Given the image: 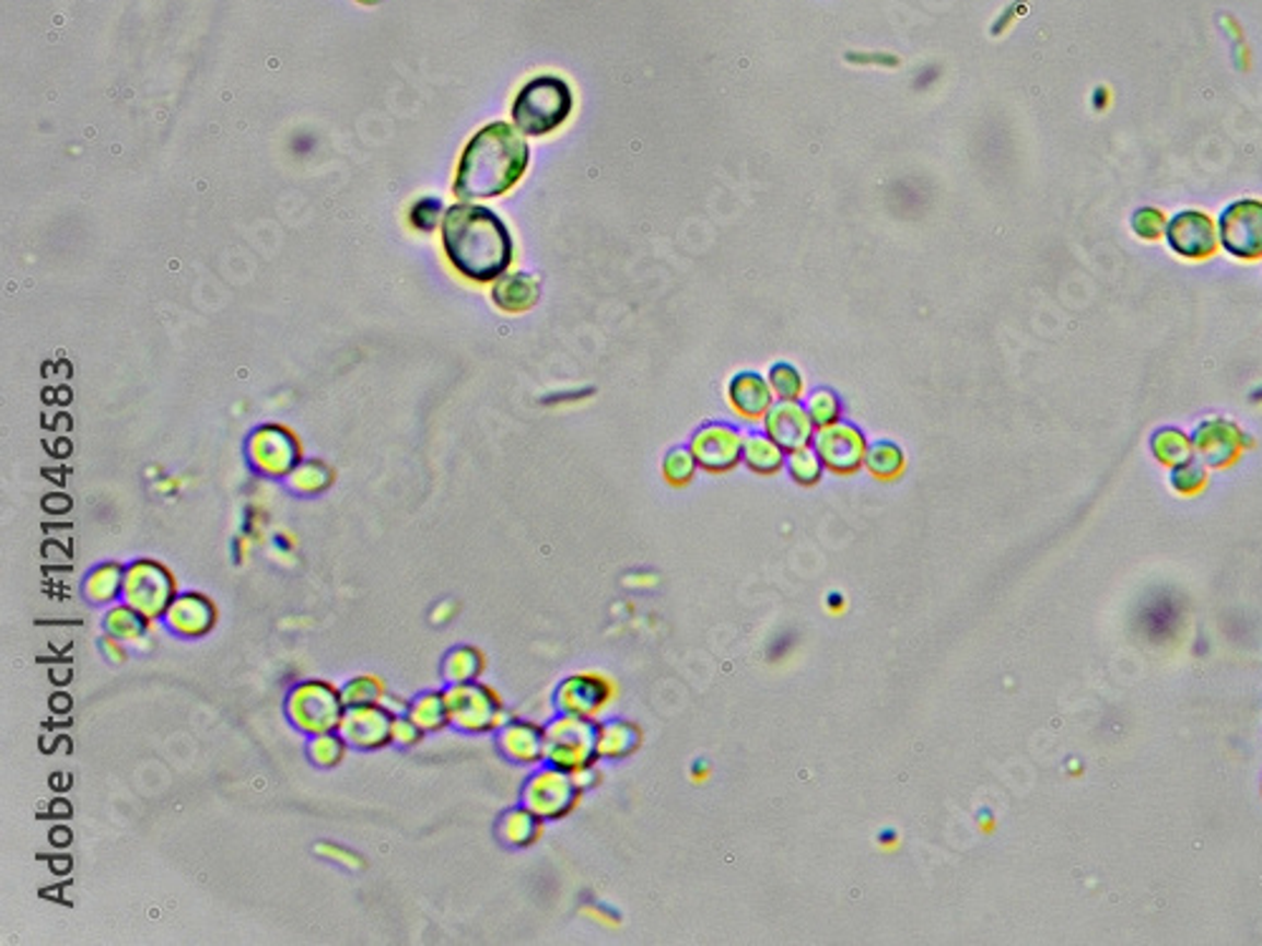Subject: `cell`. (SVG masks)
<instances>
[{
  "instance_id": "cell-47",
  "label": "cell",
  "mask_w": 1262,
  "mask_h": 946,
  "mask_svg": "<svg viewBox=\"0 0 1262 946\" xmlns=\"http://www.w3.org/2000/svg\"><path fill=\"white\" fill-rule=\"evenodd\" d=\"M455 614H457L455 600H440V604L430 611V623H434V627H442V623L453 621Z\"/></svg>"
},
{
  "instance_id": "cell-48",
  "label": "cell",
  "mask_w": 1262,
  "mask_h": 946,
  "mask_svg": "<svg viewBox=\"0 0 1262 946\" xmlns=\"http://www.w3.org/2000/svg\"><path fill=\"white\" fill-rule=\"evenodd\" d=\"M624 583L629 588H639V591H650L659 583V579L654 573H631L624 579Z\"/></svg>"
},
{
  "instance_id": "cell-21",
  "label": "cell",
  "mask_w": 1262,
  "mask_h": 946,
  "mask_svg": "<svg viewBox=\"0 0 1262 946\" xmlns=\"http://www.w3.org/2000/svg\"><path fill=\"white\" fill-rule=\"evenodd\" d=\"M157 623L162 621L144 619L142 614L135 611L132 606H127L125 600L106 608L102 619L104 633H112V636L125 641L129 649H139V652H144V649L150 646L152 636L157 633Z\"/></svg>"
},
{
  "instance_id": "cell-28",
  "label": "cell",
  "mask_w": 1262,
  "mask_h": 946,
  "mask_svg": "<svg viewBox=\"0 0 1262 946\" xmlns=\"http://www.w3.org/2000/svg\"><path fill=\"white\" fill-rule=\"evenodd\" d=\"M1149 449L1152 457L1157 459L1161 467H1167V470L1190 463L1194 457L1192 434L1179 430V427H1161V430L1154 432L1149 440Z\"/></svg>"
},
{
  "instance_id": "cell-55",
  "label": "cell",
  "mask_w": 1262,
  "mask_h": 946,
  "mask_svg": "<svg viewBox=\"0 0 1262 946\" xmlns=\"http://www.w3.org/2000/svg\"><path fill=\"white\" fill-rule=\"evenodd\" d=\"M1106 104H1109V89H1096L1094 106L1096 109H1106Z\"/></svg>"
},
{
  "instance_id": "cell-1",
  "label": "cell",
  "mask_w": 1262,
  "mask_h": 946,
  "mask_svg": "<svg viewBox=\"0 0 1262 946\" xmlns=\"http://www.w3.org/2000/svg\"><path fill=\"white\" fill-rule=\"evenodd\" d=\"M447 260L467 281H498L513 262V237L493 210L460 202L442 218Z\"/></svg>"
},
{
  "instance_id": "cell-39",
  "label": "cell",
  "mask_w": 1262,
  "mask_h": 946,
  "mask_svg": "<svg viewBox=\"0 0 1262 946\" xmlns=\"http://www.w3.org/2000/svg\"><path fill=\"white\" fill-rule=\"evenodd\" d=\"M1131 230H1134L1136 237H1142V241H1159L1164 237V227H1167V218H1164V212L1152 208V205H1146V208H1136L1131 212Z\"/></svg>"
},
{
  "instance_id": "cell-52",
  "label": "cell",
  "mask_w": 1262,
  "mask_h": 946,
  "mask_svg": "<svg viewBox=\"0 0 1262 946\" xmlns=\"http://www.w3.org/2000/svg\"><path fill=\"white\" fill-rule=\"evenodd\" d=\"M876 841H879L881 851H897L901 845V838H899V833H895V830H884V833H879Z\"/></svg>"
},
{
  "instance_id": "cell-45",
  "label": "cell",
  "mask_w": 1262,
  "mask_h": 946,
  "mask_svg": "<svg viewBox=\"0 0 1262 946\" xmlns=\"http://www.w3.org/2000/svg\"><path fill=\"white\" fill-rule=\"evenodd\" d=\"M581 914L598 921V924H604V926H619V924H621V919H619L617 911L606 909V907H598V903H596V907H594V903H586V907H581Z\"/></svg>"
},
{
  "instance_id": "cell-32",
  "label": "cell",
  "mask_w": 1262,
  "mask_h": 946,
  "mask_svg": "<svg viewBox=\"0 0 1262 946\" xmlns=\"http://www.w3.org/2000/svg\"><path fill=\"white\" fill-rule=\"evenodd\" d=\"M351 747L347 745V739L339 735V729H331V732H322V735H314L308 737L306 743V755L308 760L316 764V768L322 770H331V768H339L343 762V757Z\"/></svg>"
},
{
  "instance_id": "cell-7",
  "label": "cell",
  "mask_w": 1262,
  "mask_h": 946,
  "mask_svg": "<svg viewBox=\"0 0 1262 946\" xmlns=\"http://www.w3.org/2000/svg\"><path fill=\"white\" fill-rule=\"evenodd\" d=\"M581 797H584V790L576 785L571 772L548 762L533 768L521 787V805H526L546 822L563 820L576 813Z\"/></svg>"
},
{
  "instance_id": "cell-40",
  "label": "cell",
  "mask_w": 1262,
  "mask_h": 946,
  "mask_svg": "<svg viewBox=\"0 0 1262 946\" xmlns=\"http://www.w3.org/2000/svg\"><path fill=\"white\" fill-rule=\"evenodd\" d=\"M422 737L424 732L417 727L407 714H395V722H392V745L401 747V750H412V747L422 743Z\"/></svg>"
},
{
  "instance_id": "cell-36",
  "label": "cell",
  "mask_w": 1262,
  "mask_h": 946,
  "mask_svg": "<svg viewBox=\"0 0 1262 946\" xmlns=\"http://www.w3.org/2000/svg\"><path fill=\"white\" fill-rule=\"evenodd\" d=\"M698 459H694L690 447H675L669 449L665 459H662V477L669 488H687L698 477Z\"/></svg>"
},
{
  "instance_id": "cell-26",
  "label": "cell",
  "mask_w": 1262,
  "mask_h": 946,
  "mask_svg": "<svg viewBox=\"0 0 1262 946\" xmlns=\"http://www.w3.org/2000/svg\"><path fill=\"white\" fill-rule=\"evenodd\" d=\"M540 299V285L528 273L500 276L493 285V303L507 314H523L533 308Z\"/></svg>"
},
{
  "instance_id": "cell-56",
  "label": "cell",
  "mask_w": 1262,
  "mask_h": 946,
  "mask_svg": "<svg viewBox=\"0 0 1262 946\" xmlns=\"http://www.w3.org/2000/svg\"><path fill=\"white\" fill-rule=\"evenodd\" d=\"M245 553H248V538H237V542H235V558H237V561H245Z\"/></svg>"
},
{
  "instance_id": "cell-35",
  "label": "cell",
  "mask_w": 1262,
  "mask_h": 946,
  "mask_svg": "<svg viewBox=\"0 0 1262 946\" xmlns=\"http://www.w3.org/2000/svg\"><path fill=\"white\" fill-rule=\"evenodd\" d=\"M387 692L389 685L379 677V674H359V677H351L341 685V699L347 706L382 704V699L387 697Z\"/></svg>"
},
{
  "instance_id": "cell-25",
  "label": "cell",
  "mask_w": 1262,
  "mask_h": 946,
  "mask_svg": "<svg viewBox=\"0 0 1262 946\" xmlns=\"http://www.w3.org/2000/svg\"><path fill=\"white\" fill-rule=\"evenodd\" d=\"M785 459H788V452H785L773 437H768L766 432L745 434L743 465L748 467L752 475L773 477L778 472H783Z\"/></svg>"
},
{
  "instance_id": "cell-16",
  "label": "cell",
  "mask_w": 1262,
  "mask_h": 946,
  "mask_svg": "<svg viewBox=\"0 0 1262 946\" xmlns=\"http://www.w3.org/2000/svg\"><path fill=\"white\" fill-rule=\"evenodd\" d=\"M392 714L384 704H357L343 710L339 722V735L347 739L351 750L376 752L392 745Z\"/></svg>"
},
{
  "instance_id": "cell-49",
  "label": "cell",
  "mask_w": 1262,
  "mask_h": 946,
  "mask_svg": "<svg viewBox=\"0 0 1262 946\" xmlns=\"http://www.w3.org/2000/svg\"><path fill=\"white\" fill-rule=\"evenodd\" d=\"M710 778H712V768H710V762H702V760H700V762H694V764H692V770H690V780H692V783L702 785V783H708Z\"/></svg>"
},
{
  "instance_id": "cell-23",
  "label": "cell",
  "mask_w": 1262,
  "mask_h": 946,
  "mask_svg": "<svg viewBox=\"0 0 1262 946\" xmlns=\"http://www.w3.org/2000/svg\"><path fill=\"white\" fill-rule=\"evenodd\" d=\"M644 745V729L631 720L598 722V757L621 762L634 757Z\"/></svg>"
},
{
  "instance_id": "cell-34",
  "label": "cell",
  "mask_w": 1262,
  "mask_h": 946,
  "mask_svg": "<svg viewBox=\"0 0 1262 946\" xmlns=\"http://www.w3.org/2000/svg\"><path fill=\"white\" fill-rule=\"evenodd\" d=\"M785 470H788L791 480L796 482L798 488H816V484H821L823 480L826 467L821 463V457H818V452L814 449V444H810V447L788 452Z\"/></svg>"
},
{
  "instance_id": "cell-14",
  "label": "cell",
  "mask_w": 1262,
  "mask_h": 946,
  "mask_svg": "<svg viewBox=\"0 0 1262 946\" xmlns=\"http://www.w3.org/2000/svg\"><path fill=\"white\" fill-rule=\"evenodd\" d=\"M1164 241L1184 260H1207L1219 250L1217 220L1202 210H1179L1167 220Z\"/></svg>"
},
{
  "instance_id": "cell-13",
  "label": "cell",
  "mask_w": 1262,
  "mask_h": 946,
  "mask_svg": "<svg viewBox=\"0 0 1262 946\" xmlns=\"http://www.w3.org/2000/svg\"><path fill=\"white\" fill-rule=\"evenodd\" d=\"M248 457L260 475L285 480L301 463V442L281 424H264L253 432Z\"/></svg>"
},
{
  "instance_id": "cell-17",
  "label": "cell",
  "mask_w": 1262,
  "mask_h": 946,
  "mask_svg": "<svg viewBox=\"0 0 1262 946\" xmlns=\"http://www.w3.org/2000/svg\"><path fill=\"white\" fill-rule=\"evenodd\" d=\"M162 627L172 636L185 641L205 639L218 627V604L200 591H185V594L175 596L167 614L162 616Z\"/></svg>"
},
{
  "instance_id": "cell-33",
  "label": "cell",
  "mask_w": 1262,
  "mask_h": 946,
  "mask_svg": "<svg viewBox=\"0 0 1262 946\" xmlns=\"http://www.w3.org/2000/svg\"><path fill=\"white\" fill-rule=\"evenodd\" d=\"M1169 484L1179 498H1200L1210 484V467L1202 459L1192 457L1190 463L1171 467Z\"/></svg>"
},
{
  "instance_id": "cell-11",
  "label": "cell",
  "mask_w": 1262,
  "mask_h": 946,
  "mask_svg": "<svg viewBox=\"0 0 1262 946\" xmlns=\"http://www.w3.org/2000/svg\"><path fill=\"white\" fill-rule=\"evenodd\" d=\"M1194 457L1202 459L1210 470H1229L1240 463L1252 444V437L1240 424L1227 417H1210L1196 424L1192 432Z\"/></svg>"
},
{
  "instance_id": "cell-58",
  "label": "cell",
  "mask_w": 1262,
  "mask_h": 946,
  "mask_svg": "<svg viewBox=\"0 0 1262 946\" xmlns=\"http://www.w3.org/2000/svg\"><path fill=\"white\" fill-rule=\"evenodd\" d=\"M357 3H362V5H376V3H382V0H357Z\"/></svg>"
},
{
  "instance_id": "cell-2",
  "label": "cell",
  "mask_w": 1262,
  "mask_h": 946,
  "mask_svg": "<svg viewBox=\"0 0 1262 946\" xmlns=\"http://www.w3.org/2000/svg\"><path fill=\"white\" fill-rule=\"evenodd\" d=\"M530 162V147L518 127L495 121L467 142L457 164L455 195L460 200H490L521 183Z\"/></svg>"
},
{
  "instance_id": "cell-15",
  "label": "cell",
  "mask_w": 1262,
  "mask_h": 946,
  "mask_svg": "<svg viewBox=\"0 0 1262 946\" xmlns=\"http://www.w3.org/2000/svg\"><path fill=\"white\" fill-rule=\"evenodd\" d=\"M745 434L735 424L710 422L692 434L690 449L700 470L708 475H727L743 465Z\"/></svg>"
},
{
  "instance_id": "cell-24",
  "label": "cell",
  "mask_w": 1262,
  "mask_h": 946,
  "mask_svg": "<svg viewBox=\"0 0 1262 946\" xmlns=\"http://www.w3.org/2000/svg\"><path fill=\"white\" fill-rule=\"evenodd\" d=\"M125 568L117 561H104L94 565L86 573L84 583H81V594L84 600L92 606L109 608L121 600V588H125Z\"/></svg>"
},
{
  "instance_id": "cell-3",
  "label": "cell",
  "mask_w": 1262,
  "mask_h": 946,
  "mask_svg": "<svg viewBox=\"0 0 1262 946\" xmlns=\"http://www.w3.org/2000/svg\"><path fill=\"white\" fill-rule=\"evenodd\" d=\"M573 112V92L561 77H536L515 94L513 121L523 135L546 137L565 125Z\"/></svg>"
},
{
  "instance_id": "cell-44",
  "label": "cell",
  "mask_w": 1262,
  "mask_h": 946,
  "mask_svg": "<svg viewBox=\"0 0 1262 946\" xmlns=\"http://www.w3.org/2000/svg\"><path fill=\"white\" fill-rule=\"evenodd\" d=\"M846 59H849L851 63H858V66H884V69H895V66L899 63L897 56L879 54V51H864V54L851 51V54L846 56Z\"/></svg>"
},
{
  "instance_id": "cell-37",
  "label": "cell",
  "mask_w": 1262,
  "mask_h": 946,
  "mask_svg": "<svg viewBox=\"0 0 1262 946\" xmlns=\"http://www.w3.org/2000/svg\"><path fill=\"white\" fill-rule=\"evenodd\" d=\"M768 384H770V389H773L778 401H801L803 394H806V382H803V374L798 372L796 366L788 364V361H778V364L770 366Z\"/></svg>"
},
{
  "instance_id": "cell-9",
  "label": "cell",
  "mask_w": 1262,
  "mask_h": 946,
  "mask_svg": "<svg viewBox=\"0 0 1262 946\" xmlns=\"http://www.w3.org/2000/svg\"><path fill=\"white\" fill-rule=\"evenodd\" d=\"M619 699V681L598 669L569 674L553 692L556 712L601 722Z\"/></svg>"
},
{
  "instance_id": "cell-8",
  "label": "cell",
  "mask_w": 1262,
  "mask_h": 946,
  "mask_svg": "<svg viewBox=\"0 0 1262 946\" xmlns=\"http://www.w3.org/2000/svg\"><path fill=\"white\" fill-rule=\"evenodd\" d=\"M177 594V579L165 563L154 561V558H137L125 568L121 600L142 614L144 619L162 621Z\"/></svg>"
},
{
  "instance_id": "cell-54",
  "label": "cell",
  "mask_w": 1262,
  "mask_h": 946,
  "mask_svg": "<svg viewBox=\"0 0 1262 946\" xmlns=\"http://www.w3.org/2000/svg\"><path fill=\"white\" fill-rule=\"evenodd\" d=\"M978 826H980L982 833H993V830H995V818L990 816L988 810H982L980 816H978Z\"/></svg>"
},
{
  "instance_id": "cell-30",
  "label": "cell",
  "mask_w": 1262,
  "mask_h": 946,
  "mask_svg": "<svg viewBox=\"0 0 1262 946\" xmlns=\"http://www.w3.org/2000/svg\"><path fill=\"white\" fill-rule=\"evenodd\" d=\"M407 717L412 720L424 735H434V732L449 727L445 692H442V689H430V692H422L414 699H409Z\"/></svg>"
},
{
  "instance_id": "cell-12",
  "label": "cell",
  "mask_w": 1262,
  "mask_h": 946,
  "mask_svg": "<svg viewBox=\"0 0 1262 946\" xmlns=\"http://www.w3.org/2000/svg\"><path fill=\"white\" fill-rule=\"evenodd\" d=\"M814 449L821 457L826 472L836 477H851L864 470V459L868 449L866 434L851 422H836L823 430H816Z\"/></svg>"
},
{
  "instance_id": "cell-31",
  "label": "cell",
  "mask_w": 1262,
  "mask_h": 946,
  "mask_svg": "<svg viewBox=\"0 0 1262 946\" xmlns=\"http://www.w3.org/2000/svg\"><path fill=\"white\" fill-rule=\"evenodd\" d=\"M331 482H334L331 467L318 463V459H301L296 470L285 477V484H289L291 492H296V495L303 498L322 495L324 490L331 488Z\"/></svg>"
},
{
  "instance_id": "cell-22",
  "label": "cell",
  "mask_w": 1262,
  "mask_h": 946,
  "mask_svg": "<svg viewBox=\"0 0 1262 946\" xmlns=\"http://www.w3.org/2000/svg\"><path fill=\"white\" fill-rule=\"evenodd\" d=\"M544 830H546L544 818L536 816V813L526 808V805H515V808H507L503 816H500L495 836L505 849L523 851L536 845L540 838H544Z\"/></svg>"
},
{
  "instance_id": "cell-20",
  "label": "cell",
  "mask_w": 1262,
  "mask_h": 946,
  "mask_svg": "<svg viewBox=\"0 0 1262 946\" xmlns=\"http://www.w3.org/2000/svg\"><path fill=\"white\" fill-rule=\"evenodd\" d=\"M727 405L743 422H763L770 407L775 405V394L770 389L768 376L758 372H740L727 384Z\"/></svg>"
},
{
  "instance_id": "cell-5",
  "label": "cell",
  "mask_w": 1262,
  "mask_h": 946,
  "mask_svg": "<svg viewBox=\"0 0 1262 946\" xmlns=\"http://www.w3.org/2000/svg\"><path fill=\"white\" fill-rule=\"evenodd\" d=\"M343 710H347V704L341 699V687L326 679L299 681V685L289 689L283 702L285 720L291 722L293 729L306 737L339 727Z\"/></svg>"
},
{
  "instance_id": "cell-10",
  "label": "cell",
  "mask_w": 1262,
  "mask_h": 946,
  "mask_svg": "<svg viewBox=\"0 0 1262 946\" xmlns=\"http://www.w3.org/2000/svg\"><path fill=\"white\" fill-rule=\"evenodd\" d=\"M1219 248L1237 260H1262V200L1242 197L1217 218Z\"/></svg>"
},
{
  "instance_id": "cell-38",
  "label": "cell",
  "mask_w": 1262,
  "mask_h": 946,
  "mask_svg": "<svg viewBox=\"0 0 1262 946\" xmlns=\"http://www.w3.org/2000/svg\"><path fill=\"white\" fill-rule=\"evenodd\" d=\"M806 409H808L810 419H814L816 430H823V427H831L843 419L841 397L833 389L810 392L808 399H806Z\"/></svg>"
},
{
  "instance_id": "cell-53",
  "label": "cell",
  "mask_w": 1262,
  "mask_h": 946,
  "mask_svg": "<svg viewBox=\"0 0 1262 946\" xmlns=\"http://www.w3.org/2000/svg\"><path fill=\"white\" fill-rule=\"evenodd\" d=\"M1015 11H1018V5L1010 8V11H1005V13H1003V19H997V21H995V28H993L995 36H1000V33L1010 28V23H1013V19H1015Z\"/></svg>"
},
{
  "instance_id": "cell-43",
  "label": "cell",
  "mask_w": 1262,
  "mask_h": 946,
  "mask_svg": "<svg viewBox=\"0 0 1262 946\" xmlns=\"http://www.w3.org/2000/svg\"><path fill=\"white\" fill-rule=\"evenodd\" d=\"M100 646H102L104 659L109 662L112 666H125V664H127V659H129V646L125 644V641H119L117 636H112V633H104L102 641H100Z\"/></svg>"
},
{
  "instance_id": "cell-4",
  "label": "cell",
  "mask_w": 1262,
  "mask_h": 946,
  "mask_svg": "<svg viewBox=\"0 0 1262 946\" xmlns=\"http://www.w3.org/2000/svg\"><path fill=\"white\" fill-rule=\"evenodd\" d=\"M445 704L449 727L463 735H495L515 714L507 710L503 694L486 681L445 685Z\"/></svg>"
},
{
  "instance_id": "cell-57",
  "label": "cell",
  "mask_w": 1262,
  "mask_h": 946,
  "mask_svg": "<svg viewBox=\"0 0 1262 946\" xmlns=\"http://www.w3.org/2000/svg\"><path fill=\"white\" fill-rule=\"evenodd\" d=\"M1250 399H1252V405H1262V386H1260V389L1252 392Z\"/></svg>"
},
{
  "instance_id": "cell-42",
  "label": "cell",
  "mask_w": 1262,
  "mask_h": 946,
  "mask_svg": "<svg viewBox=\"0 0 1262 946\" xmlns=\"http://www.w3.org/2000/svg\"><path fill=\"white\" fill-rule=\"evenodd\" d=\"M440 210H442L440 202L432 200V197H428V200H420V202L414 205V208H412V218H409V220H412L414 227H420V230H424V233H430V230H434V225H437Z\"/></svg>"
},
{
  "instance_id": "cell-18",
  "label": "cell",
  "mask_w": 1262,
  "mask_h": 946,
  "mask_svg": "<svg viewBox=\"0 0 1262 946\" xmlns=\"http://www.w3.org/2000/svg\"><path fill=\"white\" fill-rule=\"evenodd\" d=\"M495 747L518 768H538L546 762V725L511 717L495 732Z\"/></svg>"
},
{
  "instance_id": "cell-6",
  "label": "cell",
  "mask_w": 1262,
  "mask_h": 946,
  "mask_svg": "<svg viewBox=\"0 0 1262 946\" xmlns=\"http://www.w3.org/2000/svg\"><path fill=\"white\" fill-rule=\"evenodd\" d=\"M546 762L576 772L601 762L598 757V722L559 712L546 725Z\"/></svg>"
},
{
  "instance_id": "cell-51",
  "label": "cell",
  "mask_w": 1262,
  "mask_h": 946,
  "mask_svg": "<svg viewBox=\"0 0 1262 946\" xmlns=\"http://www.w3.org/2000/svg\"><path fill=\"white\" fill-rule=\"evenodd\" d=\"M846 608H849V604L841 594H829V598H826V611H829L831 616H843L846 614Z\"/></svg>"
},
{
  "instance_id": "cell-29",
  "label": "cell",
  "mask_w": 1262,
  "mask_h": 946,
  "mask_svg": "<svg viewBox=\"0 0 1262 946\" xmlns=\"http://www.w3.org/2000/svg\"><path fill=\"white\" fill-rule=\"evenodd\" d=\"M864 470L879 482H895L907 470V455L897 442L879 440L868 442Z\"/></svg>"
},
{
  "instance_id": "cell-50",
  "label": "cell",
  "mask_w": 1262,
  "mask_h": 946,
  "mask_svg": "<svg viewBox=\"0 0 1262 946\" xmlns=\"http://www.w3.org/2000/svg\"><path fill=\"white\" fill-rule=\"evenodd\" d=\"M382 704L387 706V710H389L392 714H407L409 699H401V697H395L392 692H387V697L382 699Z\"/></svg>"
},
{
  "instance_id": "cell-46",
  "label": "cell",
  "mask_w": 1262,
  "mask_h": 946,
  "mask_svg": "<svg viewBox=\"0 0 1262 946\" xmlns=\"http://www.w3.org/2000/svg\"><path fill=\"white\" fill-rule=\"evenodd\" d=\"M571 775H573V780H576V785H579L581 790H584V793H586V790H592V787H598V785H601V780H604L601 770H598V764H592V768H584V770H576V772H571Z\"/></svg>"
},
{
  "instance_id": "cell-41",
  "label": "cell",
  "mask_w": 1262,
  "mask_h": 946,
  "mask_svg": "<svg viewBox=\"0 0 1262 946\" xmlns=\"http://www.w3.org/2000/svg\"><path fill=\"white\" fill-rule=\"evenodd\" d=\"M314 853L322 855L326 861H334L339 863V866L349 868V871H362L364 868V859L359 853H354L351 849H343V845H336V843H316L314 845Z\"/></svg>"
},
{
  "instance_id": "cell-19",
  "label": "cell",
  "mask_w": 1262,
  "mask_h": 946,
  "mask_svg": "<svg viewBox=\"0 0 1262 946\" xmlns=\"http://www.w3.org/2000/svg\"><path fill=\"white\" fill-rule=\"evenodd\" d=\"M763 432L773 437L785 452L810 447L816 437V424L806 405L801 401H778L763 419Z\"/></svg>"
},
{
  "instance_id": "cell-27",
  "label": "cell",
  "mask_w": 1262,
  "mask_h": 946,
  "mask_svg": "<svg viewBox=\"0 0 1262 946\" xmlns=\"http://www.w3.org/2000/svg\"><path fill=\"white\" fill-rule=\"evenodd\" d=\"M488 669V656L482 649L472 644H460L442 656L440 677L445 685H465V681H480Z\"/></svg>"
}]
</instances>
